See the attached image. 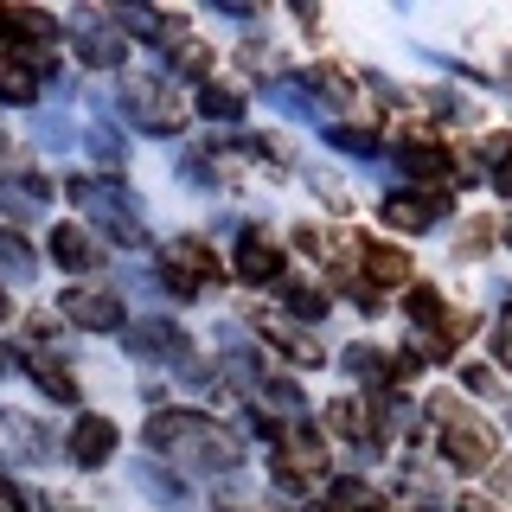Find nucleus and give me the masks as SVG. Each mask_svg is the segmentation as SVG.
Instances as JSON below:
<instances>
[{
	"mask_svg": "<svg viewBox=\"0 0 512 512\" xmlns=\"http://www.w3.org/2000/svg\"><path fill=\"white\" fill-rule=\"evenodd\" d=\"M224 276V263L212 256V244H199V237H180L167 256H160V282L173 288V295H199V288H212Z\"/></svg>",
	"mask_w": 512,
	"mask_h": 512,
	"instance_id": "1",
	"label": "nucleus"
},
{
	"mask_svg": "<svg viewBox=\"0 0 512 512\" xmlns=\"http://www.w3.org/2000/svg\"><path fill=\"white\" fill-rule=\"evenodd\" d=\"M442 455H448V468L480 474L493 461V429L480 423V416H448L442 423Z\"/></svg>",
	"mask_w": 512,
	"mask_h": 512,
	"instance_id": "2",
	"label": "nucleus"
},
{
	"mask_svg": "<svg viewBox=\"0 0 512 512\" xmlns=\"http://www.w3.org/2000/svg\"><path fill=\"white\" fill-rule=\"evenodd\" d=\"M128 122H141V128H154V135H180L186 128V103H173L167 90H154V84H128Z\"/></svg>",
	"mask_w": 512,
	"mask_h": 512,
	"instance_id": "3",
	"label": "nucleus"
},
{
	"mask_svg": "<svg viewBox=\"0 0 512 512\" xmlns=\"http://www.w3.org/2000/svg\"><path fill=\"white\" fill-rule=\"evenodd\" d=\"M58 308L71 314V327H90V333H109V327H122V301L109 295V288H71V295H64Z\"/></svg>",
	"mask_w": 512,
	"mask_h": 512,
	"instance_id": "4",
	"label": "nucleus"
},
{
	"mask_svg": "<svg viewBox=\"0 0 512 512\" xmlns=\"http://www.w3.org/2000/svg\"><path fill=\"white\" fill-rule=\"evenodd\" d=\"M442 212H448L442 192H391V199H384V224H391V231H429Z\"/></svg>",
	"mask_w": 512,
	"mask_h": 512,
	"instance_id": "5",
	"label": "nucleus"
},
{
	"mask_svg": "<svg viewBox=\"0 0 512 512\" xmlns=\"http://www.w3.org/2000/svg\"><path fill=\"white\" fill-rule=\"evenodd\" d=\"M109 455H116V423H109V416H77L71 461H77V468H103Z\"/></svg>",
	"mask_w": 512,
	"mask_h": 512,
	"instance_id": "6",
	"label": "nucleus"
},
{
	"mask_svg": "<svg viewBox=\"0 0 512 512\" xmlns=\"http://www.w3.org/2000/svg\"><path fill=\"white\" fill-rule=\"evenodd\" d=\"M237 276H244V282H282V250L269 244V237L244 231V237H237Z\"/></svg>",
	"mask_w": 512,
	"mask_h": 512,
	"instance_id": "7",
	"label": "nucleus"
},
{
	"mask_svg": "<svg viewBox=\"0 0 512 512\" xmlns=\"http://www.w3.org/2000/svg\"><path fill=\"white\" fill-rule=\"evenodd\" d=\"M365 288H397V282H410V256L397 250V244H365Z\"/></svg>",
	"mask_w": 512,
	"mask_h": 512,
	"instance_id": "8",
	"label": "nucleus"
},
{
	"mask_svg": "<svg viewBox=\"0 0 512 512\" xmlns=\"http://www.w3.org/2000/svg\"><path fill=\"white\" fill-rule=\"evenodd\" d=\"M397 160H404L410 180H448V173H455V160H448L436 141H404V148H397Z\"/></svg>",
	"mask_w": 512,
	"mask_h": 512,
	"instance_id": "9",
	"label": "nucleus"
},
{
	"mask_svg": "<svg viewBox=\"0 0 512 512\" xmlns=\"http://www.w3.org/2000/svg\"><path fill=\"white\" fill-rule=\"evenodd\" d=\"M128 346H135V352H173V359H192L186 333L173 327V320H141V327L128 333Z\"/></svg>",
	"mask_w": 512,
	"mask_h": 512,
	"instance_id": "10",
	"label": "nucleus"
},
{
	"mask_svg": "<svg viewBox=\"0 0 512 512\" xmlns=\"http://www.w3.org/2000/svg\"><path fill=\"white\" fill-rule=\"evenodd\" d=\"M52 263L77 276V269H90V263H96V244H90L84 231H77V224H52Z\"/></svg>",
	"mask_w": 512,
	"mask_h": 512,
	"instance_id": "11",
	"label": "nucleus"
},
{
	"mask_svg": "<svg viewBox=\"0 0 512 512\" xmlns=\"http://www.w3.org/2000/svg\"><path fill=\"white\" fill-rule=\"evenodd\" d=\"M77 45L90 64H122V39L109 26H96V13H77Z\"/></svg>",
	"mask_w": 512,
	"mask_h": 512,
	"instance_id": "12",
	"label": "nucleus"
},
{
	"mask_svg": "<svg viewBox=\"0 0 512 512\" xmlns=\"http://www.w3.org/2000/svg\"><path fill=\"white\" fill-rule=\"evenodd\" d=\"M20 359H26V372H32V384H39V391H52L58 404H71V397H77V378L64 372L58 359H45V352H20Z\"/></svg>",
	"mask_w": 512,
	"mask_h": 512,
	"instance_id": "13",
	"label": "nucleus"
},
{
	"mask_svg": "<svg viewBox=\"0 0 512 512\" xmlns=\"http://www.w3.org/2000/svg\"><path fill=\"white\" fill-rule=\"evenodd\" d=\"M0 96H7V103H32V96H39V64L0 58Z\"/></svg>",
	"mask_w": 512,
	"mask_h": 512,
	"instance_id": "14",
	"label": "nucleus"
},
{
	"mask_svg": "<svg viewBox=\"0 0 512 512\" xmlns=\"http://www.w3.org/2000/svg\"><path fill=\"white\" fill-rule=\"evenodd\" d=\"M327 512H384V500L365 480H333V493H327Z\"/></svg>",
	"mask_w": 512,
	"mask_h": 512,
	"instance_id": "15",
	"label": "nucleus"
},
{
	"mask_svg": "<svg viewBox=\"0 0 512 512\" xmlns=\"http://www.w3.org/2000/svg\"><path fill=\"white\" fill-rule=\"evenodd\" d=\"M327 423L340 429V436L359 442V436H372V429H378V416L365 410V404H352V397H340V404H327Z\"/></svg>",
	"mask_w": 512,
	"mask_h": 512,
	"instance_id": "16",
	"label": "nucleus"
},
{
	"mask_svg": "<svg viewBox=\"0 0 512 512\" xmlns=\"http://www.w3.org/2000/svg\"><path fill=\"white\" fill-rule=\"evenodd\" d=\"M346 372L365 378V384H391V365H384L378 346H352V352H346Z\"/></svg>",
	"mask_w": 512,
	"mask_h": 512,
	"instance_id": "17",
	"label": "nucleus"
},
{
	"mask_svg": "<svg viewBox=\"0 0 512 512\" xmlns=\"http://www.w3.org/2000/svg\"><path fill=\"white\" fill-rule=\"evenodd\" d=\"M282 295H288V314H295V320H320V314H327V295H320L314 282H288Z\"/></svg>",
	"mask_w": 512,
	"mask_h": 512,
	"instance_id": "18",
	"label": "nucleus"
},
{
	"mask_svg": "<svg viewBox=\"0 0 512 512\" xmlns=\"http://www.w3.org/2000/svg\"><path fill=\"white\" fill-rule=\"evenodd\" d=\"M0 269H7L13 282H32V269H39V263H32V250L13 231H0Z\"/></svg>",
	"mask_w": 512,
	"mask_h": 512,
	"instance_id": "19",
	"label": "nucleus"
},
{
	"mask_svg": "<svg viewBox=\"0 0 512 512\" xmlns=\"http://www.w3.org/2000/svg\"><path fill=\"white\" fill-rule=\"evenodd\" d=\"M404 314L416 320V327H442V295H436V288H410V301H404Z\"/></svg>",
	"mask_w": 512,
	"mask_h": 512,
	"instance_id": "20",
	"label": "nucleus"
},
{
	"mask_svg": "<svg viewBox=\"0 0 512 512\" xmlns=\"http://www.w3.org/2000/svg\"><path fill=\"white\" fill-rule=\"evenodd\" d=\"M237 109H244V90H231V84H218V90H205V116H218V122H231Z\"/></svg>",
	"mask_w": 512,
	"mask_h": 512,
	"instance_id": "21",
	"label": "nucleus"
},
{
	"mask_svg": "<svg viewBox=\"0 0 512 512\" xmlns=\"http://www.w3.org/2000/svg\"><path fill=\"white\" fill-rule=\"evenodd\" d=\"M90 154L103 160V167H122V141H116V128H90Z\"/></svg>",
	"mask_w": 512,
	"mask_h": 512,
	"instance_id": "22",
	"label": "nucleus"
},
{
	"mask_svg": "<svg viewBox=\"0 0 512 512\" xmlns=\"http://www.w3.org/2000/svg\"><path fill=\"white\" fill-rule=\"evenodd\" d=\"M327 141H333V148H346L352 160H372V135H365V128H333Z\"/></svg>",
	"mask_w": 512,
	"mask_h": 512,
	"instance_id": "23",
	"label": "nucleus"
},
{
	"mask_svg": "<svg viewBox=\"0 0 512 512\" xmlns=\"http://www.w3.org/2000/svg\"><path fill=\"white\" fill-rule=\"evenodd\" d=\"M180 71H186V77H212V52H199V45H180Z\"/></svg>",
	"mask_w": 512,
	"mask_h": 512,
	"instance_id": "24",
	"label": "nucleus"
},
{
	"mask_svg": "<svg viewBox=\"0 0 512 512\" xmlns=\"http://www.w3.org/2000/svg\"><path fill=\"white\" fill-rule=\"evenodd\" d=\"M487 244H493V231H487V224H468V231H461V244H455V256H480Z\"/></svg>",
	"mask_w": 512,
	"mask_h": 512,
	"instance_id": "25",
	"label": "nucleus"
},
{
	"mask_svg": "<svg viewBox=\"0 0 512 512\" xmlns=\"http://www.w3.org/2000/svg\"><path fill=\"white\" fill-rule=\"evenodd\" d=\"M461 378H468V391H493V372H487V365H468Z\"/></svg>",
	"mask_w": 512,
	"mask_h": 512,
	"instance_id": "26",
	"label": "nucleus"
},
{
	"mask_svg": "<svg viewBox=\"0 0 512 512\" xmlns=\"http://www.w3.org/2000/svg\"><path fill=\"white\" fill-rule=\"evenodd\" d=\"M500 365H512V308H506V320H500Z\"/></svg>",
	"mask_w": 512,
	"mask_h": 512,
	"instance_id": "27",
	"label": "nucleus"
},
{
	"mask_svg": "<svg viewBox=\"0 0 512 512\" xmlns=\"http://www.w3.org/2000/svg\"><path fill=\"white\" fill-rule=\"evenodd\" d=\"M0 512H26V500H20V493L7 487V480H0Z\"/></svg>",
	"mask_w": 512,
	"mask_h": 512,
	"instance_id": "28",
	"label": "nucleus"
},
{
	"mask_svg": "<svg viewBox=\"0 0 512 512\" xmlns=\"http://www.w3.org/2000/svg\"><path fill=\"white\" fill-rule=\"evenodd\" d=\"M455 512H493V506H487V500H461Z\"/></svg>",
	"mask_w": 512,
	"mask_h": 512,
	"instance_id": "29",
	"label": "nucleus"
},
{
	"mask_svg": "<svg viewBox=\"0 0 512 512\" xmlns=\"http://www.w3.org/2000/svg\"><path fill=\"white\" fill-rule=\"evenodd\" d=\"M0 320H7V295H0Z\"/></svg>",
	"mask_w": 512,
	"mask_h": 512,
	"instance_id": "30",
	"label": "nucleus"
},
{
	"mask_svg": "<svg viewBox=\"0 0 512 512\" xmlns=\"http://www.w3.org/2000/svg\"><path fill=\"white\" fill-rule=\"evenodd\" d=\"M506 244H512V218H506Z\"/></svg>",
	"mask_w": 512,
	"mask_h": 512,
	"instance_id": "31",
	"label": "nucleus"
},
{
	"mask_svg": "<svg viewBox=\"0 0 512 512\" xmlns=\"http://www.w3.org/2000/svg\"><path fill=\"white\" fill-rule=\"evenodd\" d=\"M0 365H7V359H0Z\"/></svg>",
	"mask_w": 512,
	"mask_h": 512,
	"instance_id": "32",
	"label": "nucleus"
}]
</instances>
